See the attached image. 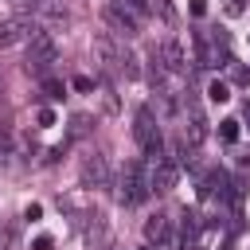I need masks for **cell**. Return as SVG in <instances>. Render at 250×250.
Segmentation results:
<instances>
[{
    "mask_svg": "<svg viewBox=\"0 0 250 250\" xmlns=\"http://www.w3.org/2000/svg\"><path fill=\"white\" fill-rule=\"evenodd\" d=\"M102 20L109 23V31H117V35H125V39L141 31V16H137V12H129L121 0H109V4L102 8Z\"/></svg>",
    "mask_w": 250,
    "mask_h": 250,
    "instance_id": "4",
    "label": "cell"
},
{
    "mask_svg": "<svg viewBox=\"0 0 250 250\" xmlns=\"http://www.w3.org/2000/svg\"><path fill=\"white\" fill-rule=\"evenodd\" d=\"M43 94H47V98H55V102H59V98H62V94H66V90H62V82H59V78H51V74H47V78H43Z\"/></svg>",
    "mask_w": 250,
    "mask_h": 250,
    "instance_id": "11",
    "label": "cell"
},
{
    "mask_svg": "<svg viewBox=\"0 0 250 250\" xmlns=\"http://www.w3.org/2000/svg\"><path fill=\"white\" fill-rule=\"evenodd\" d=\"M195 242H199V223H195V215H184V230H180V250H195Z\"/></svg>",
    "mask_w": 250,
    "mask_h": 250,
    "instance_id": "10",
    "label": "cell"
},
{
    "mask_svg": "<svg viewBox=\"0 0 250 250\" xmlns=\"http://www.w3.org/2000/svg\"><path fill=\"white\" fill-rule=\"evenodd\" d=\"M219 137H223L227 145H234V141H238V121H223V125H219Z\"/></svg>",
    "mask_w": 250,
    "mask_h": 250,
    "instance_id": "12",
    "label": "cell"
},
{
    "mask_svg": "<svg viewBox=\"0 0 250 250\" xmlns=\"http://www.w3.org/2000/svg\"><path fill=\"white\" fill-rule=\"evenodd\" d=\"M121 4H125L129 12H137V16H148V12H152V0H121Z\"/></svg>",
    "mask_w": 250,
    "mask_h": 250,
    "instance_id": "14",
    "label": "cell"
},
{
    "mask_svg": "<svg viewBox=\"0 0 250 250\" xmlns=\"http://www.w3.org/2000/svg\"><path fill=\"white\" fill-rule=\"evenodd\" d=\"M145 250H152V246H145Z\"/></svg>",
    "mask_w": 250,
    "mask_h": 250,
    "instance_id": "20",
    "label": "cell"
},
{
    "mask_svg": "<svg viewBox=\"0 0 250 250\" xmlns=\"http://www.w3.org/2000/svg\"><path fill=\"white\" fill-rule=\"evenodd\" d=\"M242 8H246V4H242V0H230V4H227V12H230V16H238V12H242Z\"/></svg>",
    "mask_w": 250,
    "mask_h": 250,
    "instance_id": "17",
    "label": "cell"
},
{
    "mask_svg": "<svg viewBox=\"0 0 250 250\" xmlns=\"http://www.w3.org/2000/svg\"><path fill=\"white\" fill-rule=\"evenodd\" d=\"M133 137H137V145H141V152L156 164V160H164V137H160V125H156V117H152V109L148 105H141L137 109V117H133Z\"/></svg>",
    "mask_w": 250,
    "mask_h": 250,
    "instance_id": "1",
    "label": "cell"
},
{
    "mask_svg": "<svg viewBox=\"0 0 250 250\" xmlns=\"http://www.w3.org/2000/svg\"><path fill=\"white\" fill-rule=\"evenodd\" d=\"M148 180H152V191H172L176 180H180V164L164 156V160H156V168L148 172Z\"/></svg>",
    "mask_w": 250,
    "mask_h": 250,
    "instance_id": "7",
    "label": "cell"
},
{
    "mask_svg": "<svg viewBox=\"0 0 250 250\" xmlns=\"http://www.w3.org/2000/svg\"><path fill=\"white\" fill-rule=\"evenodd\" d=\"M242 117H246V121H250V102H246V105H242Z\"/></svg>",
    "mask_w": 250,
    "mask_h": 250,
    "instance_id": "19",
    "label": "cell"
},
{
    "mask_svg": "<svg viewBox=\"0 0 250 250\" xmlns=\"http://www.w3.org/2000/svg\"><path fill=\"white\" fill-rule=\"evenodd\" d=\"M152 195V180H148V168L145 160H129L125 172H121V203L125 207H137Z\"/></svg>",
    "mask_w": 250,
    "mask_h": 250,
    "instance_id": "2",
    "label": "cell"
},
{
    "mask_svg": "<svg viewBox=\"0 0 250 250\" xmlns=\"http://www.w3.org/2000/svg\"><path fill=\"white\" fill-rule=\"evenodd\" d=\"M39 27L27 20V16H12V20H0V51L4 47H16V43H27Z\"/></svg>",
    "mask_w": 250,
    "mask_h": 250,
    "instance_id": "5",
    "label": "cell"
},
{
    "mask_svg": "<svg viewBox=\"0 0 250 250\" xmlns=\"http://www.w3.org/2000/svg\"><path fill=\"white\" fill-rule=\"evenodd\" d=\"M160 62H164L168 70H176V74H184V70H188V59H184V47H180V39H168V43H164V51H160Z\"/></svg>",
    "mask_w": 250,
    "mask_h": 250,
    "instance_id": "8",
    "label": "cell"
},
{
    "mask_svg": "<svg viewBox=\"0 0 250 250\" xmlns=\"http://www.w3.org/2000/svg\"><path fill=\"white\" fill-rule=\"evenodd\" d=\"M207 94H211V102H227V98H230V86H227V82H211Z\"/></svg>",
    "mask_w": 250,
    "mask_h": 250,
    "instance_id": "13",
    "label": "cell"
},
{
    "mask_svg": "<svg viewBox=\"0 0 250 250\" xmlns=\"http://www.w3.org/2000/svg\"><path fill=\"white\" fill-rule=\"evenodd\" d=\"M145 242H148L152 250H164V246L172 242V219H168L164 211L148 215V223H145Z\"/></svg>",
    "mask_w": 250,
    "mask_h": 250,
    "instance_id": "6",
    "label": "cell"
},
{
    "mask_svg": "<svg viewBox=\"0 0 250 250\" xmlns=\"http://www.w3.org/2000/svg\"><path fill=\"white\" fill-rule=\"evenodd\" d=\"M82 184H94V188H102V184H105V160H102L98 152L82 160Z\"/></svg>",
    "mask_w": 250,
    "mask_h": 250,
    "instance_id": "9",
    "label": "cell"
},
{
    "mask_svg": "<svg viewBox=\"0 0 250 250\" xmlns=\"http://www.w3.org/2000/svg\"><path fill=\"white\" fill-rule=\"evenodd\" d=\"M90 86H94V82H90L86 74H78V78H74V90H90Z\"/></svg>",
    "mask_w": 250,
    "mask_h": 250,
    "instance_id": "15",
    "label": "cell"
},
{
    "mask_svg": "<svg viewBox=\"0 0 250 250\" xmlns=\"http://www.w3.org/2000/svg\"><path fill=\"white\" fill-rule=\"evenodd\" d=\"M35 250H51V238L43 234V238H35Z\"/></svg>",
    "mask_w": 250,
    "mask_h": 250,
    "instance_id": "18",
    "label": "cell"
},
{
    "mask_svg": "<svg viewBox=\"0 0 250 250\" xmlns=\"http://www.w3.org/2000/svg\"><path fill=\"white\" fill-rule=\"evenodd\" d=\"M55 62H59V47H55V39H51L47 31H35V35L27 39V74L47 78Z\"/></svg>",
    "mask_w": 250,
    "mask_h": 250,
    "instance_id": "3",
    "label": "cell"
},
{
    "mask_svg": "<svg viewBox=\"0 0 250 250\" xmlns=\"http://www.w3.org/2000/svg\"><path fill=\"white\" fill-rule=\"evenodd\" d=\"M39 125H55V113L51 109H39Z\"/></svg>",
    "mask_w": 250,
    "mask_h": 250,
    "instance_id": "16",
    "label": "cell"
}]
</instances>
